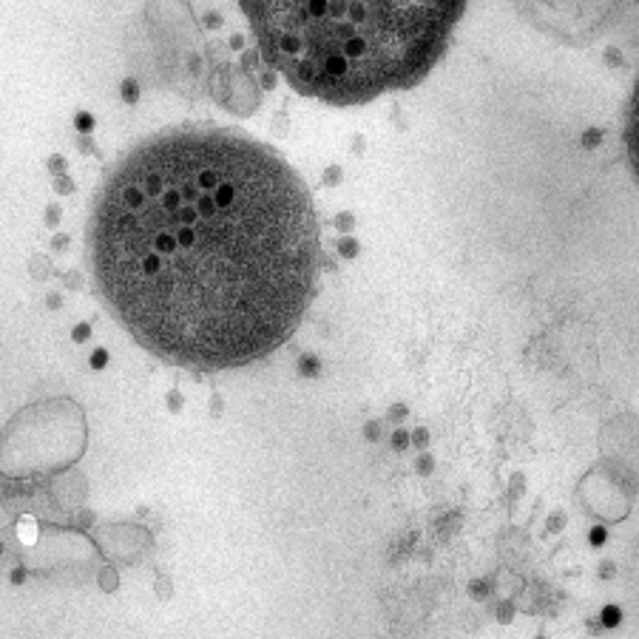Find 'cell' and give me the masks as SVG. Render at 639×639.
Instances as JSON below:
<instances>
[{
  "label": "cell",
  "mask_w": 639,
  "mask_h": 639,
  "mask_svg": "<svg viewBox=\"0 0 639 639\" xmlns=\"http://www.w3.org/2000/svg\"><path fill=\"white\" fill-rule=\"evenodd\" d=\"M97 287L151 352L191 369L265 358L298 327L318 267L302 179L236 131L176 128L131 148L88 225Z\"/></svg>",
  "instance_id": "cell-1"
},
{
  "label": "cell",
  "mask_w": 639,
  "mask_h": 639,
  "mask_svg": "<svg viewBox=\"0 0 639 639\" xmlns=\"http://www.w3.org/2000/svg\"><path fill=\"white\" fill-rule=\"evenodd\" d=\"M265 57L302 94L364 103L406 88L435 66L461 3L389 0H250Z\"/></svg>",
  "instance_id": "cell-2"
},
{
  "label": "cell",
  "mask_w": 639,
  "mask_h": 639,
  "mask_svg": "<svg viewBox=\"0 0 639 639\" xmlns=\"http://www.w3.org/2000/svg\"><path fill=\"white\" fill-rule=\"evenodd\" d=\"M123 97H125V103H136V97H139V88H136L134 80H125V83H123Z\"/></svg>",
  "instance_id": "cell-3"
},
{
  "label": "cell",
  "mask_w": 639,
  "mask_h": 639,
  "mask_svg": "<svg viewBox=\"0 0 639 639\" xmlns=\"http://www.w3.org/2000/svg\"><path fill=\"white\" fill-rule=\"evenodd\" d=\"M105 364H108V352H105V350H94L91 352V367L94 369H103Z\"/></svg>",
  "instance_id": "cell-4"
},
{
  "label": "cell",
  "mask_w": 639,
  "mask_h": 639,
  "mask_svg": "<svg viewBox=\"0 0 639 639\" xmlns=\"http://www.w3.org/2000/svg\"><path fill=\"white\" fill-rule=\"evenodd\" d=\"M74 125H77V131H91V128H94V119L88 117V114H77Z\"/></svg>",
  "instance_id": "cell-5"
},
{
  "label": "cell",
  "mask_w": 639,
  "mask_h": 639,
  "mask_svg": "<svg viewBox=\"0 0 639 639\" xmlns=\"http://www.w3.org/2000/svg\"><path fill=\"white\" fill-rule=\"evenodd\" d=\"M302 372L304 375H315V372H318V361H315V358H310V355L302 358Z\"/></svg>",
  "instance_id": "cell-6"
},
{
  "label": "cell",
  "mask_w": 639,
  "mask_h": 639,
  "mask_svg": "<svg viewBox=\"0 0 639 639\" xmlns=\"http://www.w3.org/2000/svg\"><path fill=\"white\" fill-rule=\"evenodd\" d=\"M620 622V608H605V625H616Z\"/></svg>",
  "instance_id": "cell-7"
},
{
  "label": "cell",
  "mask_w": 639,
  "mask_h": 639,
  "mask_svg": "<svg viewBox=\"0 0 639 639\" xmlns=\"http://www.w3.org/2000/svg\"><path fill=\"white\" fill-rule=\"evenodd\" d=\"M88 332H91V327H88V324H80L77 330H74V341H83V338H88Z\"/></svg>",
  "instance_id": "cell-8"
},
{
  "label": "cell",
  "mask_w": 639,
  "mask_h": 639,
  "mask_svg": "<svg viewBox=\"0 0 639 639\" xmlns=\"http://www.w3.org/2000/svg\"><path fill=\"white\" fill-rule=\"evenodd\" d=\"M23 580H26V571H23V568H14V571H12V583L20 585Z\"/></svg>",
  "instance_id": "cell-9"
},
{
  "label": "cell",
  "mask_w": 639,
  "mask_h": 639,
  "mask_svg": "<svg viewBox=\"0 0 639 639\" xmlns=\"http://www.w3.org/2000/svg\"><path fill=\"white\" fill-rule=\"evenodd\" d=\"M603 537H605V531H603V529H596L594 534H591V540H594V543H603Z\"/></svg>",
  "instance_id": "cell-10"
},
{
  "label": "cell",
  "mask_w": 639,
  "mask_h": 639,
  "mask_svg": "<svg viewBox=\"0 0 639 639\" xmlns=\"http://www.w3.org/2000/svg\"><path fill=\"white\" fill-rule=\"evenodd\" d=\"M596 136H600L596 131H594V134H585V145H594V142H596Z\"/></svg>",
  "instance_id": "cell-11"
},
{
  "label": "cell",
  "mask_w": 639,
  "mask_h": 639,
  "mask_svg": "<svg viewBox=\"0 0 639 639\" xmlns=\"http://www.w3.org/2000/svg\"><path fill=\"white\" fill-rule=\"evenodd\" d=\"M0 554H3V543H0Z\"/></svg>",
  "instance_id": "cell-12"
}]
</instances>
